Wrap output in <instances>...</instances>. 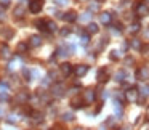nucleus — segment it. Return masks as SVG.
<instances>
[{"label": "nucleus", "instance_id": "obj_30", "mask_svg": "<svg viewBox=\"0 0 149 130\" xmlns=\"http://www.w3.org/2000/svg\"><path fill=\"white\" fill-rule=\"evenodd\" d=\"M123 77H125V72H123V71H119V72L116 74V80H117V82H122Z\"/></svg>", "mask_w": 149, "mask_h": 130}, {"label": "nucleus", "instance_id": "obj_35", "mask_svg": "<svg viewBox=\"0 0 149 130\" xmlns=\"http://www.w3.org/2000/svg\"><path fill=\"white\" fill-rule=\"evenodd\" d=\"M5 20V11H3V8H0V21H3Z\"/></svg>", "mask_w": 149, "mask_h": 130}, {"label": "nucleus", "instance_id": "obj_14", "mask_svg": "<svg viewBox=\"0 0 149 130\" xmlns=\"http://www.w3.org/2000/svg\"><path fill=\"white\" fill-rule=\"evenodd\" d=\"M29 45H31V47H40V45H42V37L32 36V37L29 39Z\"/></svg>", "mask_w": 149, "mask_h": 130}, {"label": "nucleus", "instance_id": "obj_9", "mask_svg": "<svg viewBox=\"0 0 149 130\" xmlns=\"http://www.w3.org/2000/svg\"><path fill=\"white\" fill-rule=\"evenodd\" d=\"M98 80H100L101 84H104V82L109 80V74H107V71L104 68L100 69V72H98Z\"/></svg>", "mask_w": 149, "mask_h": 130}, {"label": "nucleus", "instance_id": "obj_29", "mask_svg": "<svg viewBox=\"0 0 149 130\" xmlns=\"http://www.w3.org/2000/svg\"><path fill=\"white\" fill-rule=\"evenodd\" d=\"M109 56H111V59H114V61H117V59L120 58V55H119V52H117V50H112Z\"/></svg>", "mask_w": 149, "mask_h": 130}, {"label": "nucleus", "instance_id": "obj_16", "mask_svg": "<svg viewBox=\"0 0 149 130\" xmlns=\"http://www.w3.org/2000/svg\"><path fill=\"white\" fill-rule=\"evenodd\" d=\"M82 103H84V100H82V98H80V96H77V98H74V100H72V101H71V104H72V108H75V109H79V108H82V106H84V104H82Z\"/></svg>", "mask_w": 149, "mask_h": 130}, {"label": "nucleus", "instance_id": "obj_19", "mask_svg": "<svg viewBox=\"0 0 149 130\" xmlns=\"http://www.w3.org/2000/svg\"><path fill=\"white\" fill-rule=\"evenodd\" d=\"M87 31H88V34H96L98 32V24L90 23V24H88V27H87Z\"/></svg>", "mask_w": 149, "mask_h": 130}, {"label": "nucleus", "instance_id": "obj_13", "mask_svg": "<svg viewBox=\"0 0 149 130\" xmlns=\"http://www.w3.org/2000/svg\"><path fill=\"white\" fill-rule=\"evenodd\" d=\"M100 20H101V23L103 24H111V21H112V16H111V13H107V11H104V13H101L100 15Z\"/></svg>", "mask_w": 149, "mask_h": 130}, {"label": "nucleus", "instance_id": "obj_17", "mask_svg": "<svg viewBox=\"0 0 149 130\" xmlns=\"http://www.w3.org/2000/svg\"><path fill=\"white\" fill-rule=\"evenodd\" d=\"M69 53H68V48H58L56 50V58H66V56H68Z\"/></svg>", "mask_w": 149, "mask_h": 130}, {"label": "nucleus", "instance_id": "obj_37", "mask_svg": "<svg viewBox=\"0 0 149 130\" xmlns=\"http://www.w3.org/2000/svg\"><path fill=\"white\" fill-rule=\"evenodd\" d=\"M146 119H148V120H149V106H148V108H146Z\"/></svg>", "mask_w": 149, "mask_h": 130}, {"label": "nucleus", "instance_id": "obj_2", "mask_svg": "<svg viewBox=\"0 0 149 130\" xmlns=\"http://www.w3.org/2000/svg\"><path fill=\"white\" fill-rule=\"evenodd\" d=\"M43 8V2L42 0H32L31 2V5H29V10H31V13H34V15H37L40 10Z\"/></svg>", "mask_w": 149, "mask_h": 130}, {"label": "nucleus", "instance_id": "obj_10", "mask_svg": "<svg viewBox=\"0 0 149 130\" xmlns=\"http://www.w3.org/2000/svg\"><path fill=\"white\" fill-rule=\"evenodd\" d=\"M148 11H149V8L146 7L144 3H139L138 7H136V15H138V16H146Z\"/></svg>", "mask_w": 149, "mask_h": 130}, {"label": "nucleus", "instance_id": "obj_18", "mask_svg": "<svg viewBox=\"0 0 149 130\" xmlns=\"http://www.w3.org/2000/svg\"><path fill=\"white\" fill-rule=\"evenodd\" d=\"M77 20H80L82 23H88V21L91 20V15H90V11H87V13H82V16H77Z\"/></svg>", "mask_w": 149, "mask_h": 130}, {"label": "nucleus", "instance_id": "obj_31", "mask_svg": "<svg viewBox=\"0 0 149 130\" xmlns=\"http://www.w3.org/2000/svg\"><path fill=\"white\" fill-rule=\"evenodd\" d=\"M18 120H19V119H18V117H16V116H15V114H11V116H8V119H7V122H8V124H16V122H18Z\"/></svg>", "mask_w": 149, "mask_h": 130}, {"label": "nucleus", "instance_id": "obj_41", "mask_svg": "<svg viewBox=\"0 0 149 130\" xmlns=\"http://www.w3.org/2000/svg\"><path fill=\"white\" fill-rule=\"evenodd\" d=\"M80 2H85V0H80Z\"/></svg>", "mask_w": 149, "mask_h": 130}, {"label": "nucleus", "instance_id": "obj_12", "mask_svg": "<svg viewBox=\"0 0 149 130\" xmlns=\"http://www.w3.org/2000/svg\"><path fill=\"white\" fill-rule=\"evenodd\" d=\"M0 56L2 58H10L11 56V52H10V48H8V45H0Z\"/></svg>", "mask_w": 149, "mask_h": 130}, {"label": "nucleus", "instance_id": "obj_25", "mask_svg": "<svg viewBox=\"0 0 149 130\" xmlns=\"http://www.w3.org/2000/svg\"><path fill=\"white\" fill-rule=\"evenodd\" d=\"M130 45H132L135 50H139V48H141V42H139L138 39H133L132 42H130Z\"/></svg>", "mask_w": 149, "mask_h": 130}, {"label": "nucleus", "instance_id": "obj_23", "mask_svg": "<svg viewBox=\"0 0 149 130\" xmlns=\"http://www.w3.org/2000/svg\"><path fill=\"white\" fill-rule=\"evenodd\" d=\"M139 27H141V26H139V23H133L132 26H130V29H128L130 34H136L139 31Z\"/></svg>", "mask_w": 149, "mask_h": 130}, {"label": "nucleus", "instance_id": "obj_27", "mask_svg": "<svg viewBox=\"0 0 149 130\" xmlns=\"http://www.w3.org/2000/svg\"><path fill=\"white\" fill-rule=\"evenodd\" d=\"M27 50V43H24V42H21L19 45H18V48H16V52L18 53H23V52H26Z\"/></svg>", "mask_w": 149, "mask_h": 130}, {"label": "nucleus", "instance_id": "obj_28", "mask_svg": "<svg viewBox=\"0 0 149 130\" xmlns=\"http://www.w3.org/2000/svg\"><path fill=\"white\" fill-rule=\"evenodd\" d=\"M80 42H82V45H88V43H90V36H88V34H84Z\"/></svg>", "mask_w": 149, "mask_h": 130}, {"label": "nucleus", "instance_id": "obj_15", "mask_svg": "<svg viewBox=\"0 0 149 130\" xmlns=\"http://www.w3.org/2000/svg\"><path fill=\"white\" fill-rule=\"evenodd\" d=\"M24 13H26V10H24V5H21V3L18 5V7L15 8V11H13V15H15L16 18H23Z\"/></svg>", "mask_w": 149, "mask_h": 130}, {"label": "nucleus", "instance_id": "obj_26", "mask_svg": "<svg viewBox=\"0 0 149 130\" xmlns=\"http://www.w3.org/2000/svg\"><path fill=\"white\" fill-rule=\"evenodd\" d=\"M72 119H74V114L72 113H64L63 114V120H66V122H71Z\"/></svg>", "mask_w": 149, "mask_h": 130}, {"label": "nucleus", "instance_id": "obj_42", "mask_svg": "<svg viewBox=\"0 0 149 130\" xmlns=\"http://www.w3.org/2000/svg\"><path fill=\"white\" fill-rule=\"evenodd\" d=\"M148 8H149V7H148Z\"/></svg>", "mask_w": 149, "mask_h": 130}, {"label": "nucleus", "instance_id": "obj_33", "mask_svg": "<svg viewBox=\"0 0 149 130\" xmlns=\"http://www.w3.org/2000/svg\"><path fill=\"white\" fill-rule=\"evenodd\" d=\"M53 2H55V3L58 5V7H64V5H68L69 0H53Z\"/></svg>", "mask_w": 149, "mask_h": 130}, {"label": "nucleus", "instance_id": "obj_32", "mask_svg": "<svg viewBox=\"0 0 149 130\" xmlns=\"http://www.w3.org/2000/svg\"><path fill=\"white\" fill-rule=\"evenodd\" d=\"M96 2H98V0H96ZM96 2H91V3H90V10L91 11H98V10H100V5H98Z\"/></svg>", "mask_w": 149, "mask_h": 130}, {"label": "nucleus", "instance_id": "obj_22", "mask_svg": "<svg viewBox=\"0 0 149 130\" xmlns=\"http://www.w3.org/2000/svg\"><path fill=\"white\" fill-rule=\"evenodd\" d=\"M56 31V24L53 21H47V32H55Z\"/></svg>", "mask_w": 149, "mask_h": 130}, {"label": "nucleus", "instance_id": "obj_7", "mask_svg": "<svg viewBox=\"0 0 149 130\" xmlns=\"http://www.w3.org/2000/svg\"><path fill=\"white\" fill-rule=\"evenodd\" d=\"M61 18L66 21V23H74V21H77V15H75L74 11H68V13L61 15Z\"/></svg>", "mask_w": 149, "mask_h": 130}, {"label": "nucleus", "instance_id": "obj_3", "mask_svg": "<svg viewBox=\"0 0 149 130\" xmlns=\"http://www.w3.org/2000/svg\"><path fill=\"white\" fill-rule=\"evenodd\" d=\"M88 69H90V68H88L87 64H79V66H75V68H74V71H72V72H74L77 77H84V75L88 72Z\"/></svg>", "mask_w": 149, "mask_h": 130}, {"label": "nucleus", "instance_id": "obj_20", "mask_svg": "<svg viewBox=\"0 0 149 130\" xmlns=\"http://www.w3.org/2000/svg\"><path fill=\"white\" fill-rule=\"evenodd\" d=\"M36 26L39 27L40 31H47V21L45 20H39V21H36Z\"/></svg>", "mask_w": 149, "mask_h": 130}, {"label": "nucleus", "instance_id": "obj_11", "mask_svg": "<svg viewBox=\"0 0 149 130\" xmlns=\"http://www.w3.org/2000/svg\"><path fill=\"white\" fill-rule=\"evenodd\" d=\"M52 93L55 95V96H61V95L64 93V88L61 87V84H55L52 87Z\"/></svg>", "mask_w": 149, "mask_h": 130}, {"label": "nucleus", "instance_id": "obj_40", "mask_svg": "<svg viewBox=\"0 0 149 130\" xmlns=\"http://www.w3.org/2000/svg\"><path fill=\"white\" fill-rule=\"evenodd\" d=\"M98 2H103V0H98Z\"/></svg>", "mask_w": 149, "mask_h": 130}, {"label": "nucleus", "instance_id": "obj_5", "mask_svg": "<svg viewBox=\"0 0 149 130\" xmlns=\"http://www.w3.org/2000/svg\"><path fill=\"white\" fill-rule=\"evenodd\" d=\"M95 98H96V93H95L93 90H87V92L84 93V101H85V103H88V104L93 103Z\"/></svg>", "mask_w": 149, "mask_h": 130}, {"label": "nucleus", "instance_id": "obj_21", "mask_svg": "<svg viewBox=\"0 0 149 130\" xmlns=\"http://www.w3.org/2000/svg\"><path fill=\"white\" fill-rule=\"evenodd\" d=\"M138 92H139V93H141L144 98L149 96V85H141V88H139Z\"/></svg>", "mask_w": 149, "mask_h": 130}, {"label": "nucleus", "instance_id": "obj_39", "mask_svg": "<svg viewBox=\"0 0 149 130\" xmlns=\"http://www.w3.org/2000/svg\"><path fill=\"white\" fill-rule=\"evenodd\" d=\"M120 130H132V129H130L128 125H125V127H122V129H120Z\"/></svg>", "mask_w": 149, "mask_h": 130}, {"label": "nucleus", "instance_id": "obj_6", "mask_svg": "<svg viewBox=\"0 0 149 130\" xmlns=\"http://www.w3.org/2000/svg\"><path fill=\"white\" fill-rule=\"evenodd\" d=\"M136 77H138L139 80H146V79H149V69L148 68H139L138 72H136Z\"/></svg>", "mask_w": 149, "mask_h": 130}, {"label": "nucleus", "instance_id": "obj_8", "mask_svg": "<svg viewBox=\"0 0 149 130\" xmlns=\"http://www.w3.org/2000/svg\"><path fill=\"white\" fill-rule=\"evenodd\" d=\"M27 100H29V93L27 92H19L16 95V103H19V104H24Z\"/></svg>", "mask_w": 149, "mask_h": 130}, {"label": "nucleus", "instance_id": "obj_34", "mask_svg": "<svg viewBox=\"0 0 149 130\" xmlns=\"http://www.w3.org/2000/svg\"><path fill=\"white\" fill-rule=\"evenodd\" d=\"M10 3H11V0H0V7H2V8L8 7Z\"/></svg>", "mask_w": 149, "mask_h": 130}, {"label": "nucleus", "instance_id": "obj_1", "mask_svg": "<svg viewBox=\"0 0 149 130\" xmlns=\"http://www.w3.org/2000/svg\"><path fill=\"white\" fill-rule=\"evenodd\" d=\"M125 100L130 101V103L139 101V92L136 90V88H128V90L125 92Z\"/></svg>", "mask_w": 149, "mask_h": 130}, {"label": "nucleus", "instance_id": "obj_4", "mask_svg": "<svg viewBox=\"0 0 149 130\" xmlns=\"http://www.w3.org/2000/svg\"><path fill=\"white\" fill-rule=\"evenodd\" d=\"M72 71H74V68H72L69 63H63V64L59 66V72H61V75H69Z\"/></svg>", "mask_w": 149, "mask_h": 130}, {"label": "nucleus", "instance_id": "obj_24", "mask_svg": "<svg viewBox=\"0 0 149 130\" xmlns=\"http://www.w3.org/2000/svg\"><path fill=\"white\" fill-rule=\"evenodd\" d=\"M114 108H116V113H117V116H122V104H120V101H116L114 103Z\"/></svg>", "mask_w": 149, "mask_h": 130}, {"label": "nucleus", "instance_id": "obj_36", "mask_svg": "<svg viewBox=\"0 0 149 130\" xmlns=\"http://www.w3.org/2000/svg\"><path fill=\"white\" fill-rule=\"evenodd\" d=\"M59 32H61V36H68V34L71 32V29H61Z\"/></svg>", "mask_w": 149, "mask_h": 130}, {"label": "nucleus", "instance_id": "obj_38", "mask_svg": "<svg viewBox=\"0 0 149 130\" xmlns=\"http://www.w3.org/2000/svg\"><path fill=\"white\" fill-rule=\"evenodd\" d=\"M53 130H64V129H61L59 125H56V127H53Z\"/></svg>", "mask_w": 149, "mask_h": 130}]
</instances>
